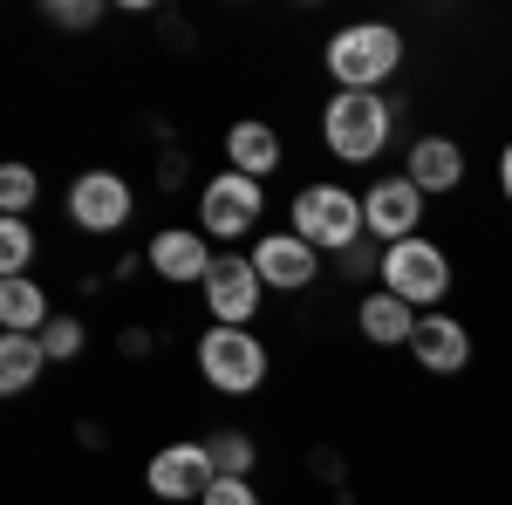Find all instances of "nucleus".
I'll use <instances>...</instances> for the list:
<instances>
[{"label":"nucleus","mask_w":512,"mask_h":505,"mask_svg":"<svg viewBox=\"0 0 512 505\" xmlns=\"http://www.w3.org/2000/svg\"><path fill=\"white\" fill-rule=\"evenodd\" d=\"M41 369H55L48 349H41V335H0V389L7 396H28L41 383Z\"/></svg>","instance_id":"a211bd4d"},{"label":"nucleus","mask_w":512,"mask_h":505,"mask_svg":"<svg viewBox=\"0 0 512 505\" xmlns=\"http://www.w3.org/2000/svg\"><path fill=\"white\" fill-rule=\"evenodd\" d=\"M417 321H424V314L410 308V301H396L390 287H369V294L355 301V328H362L369 349H410Z\"/></svg>","instance_id":"2eb2a0df"},{"label":"nucleus","mask_w":512,"mask_h":505,"mask_svg":"<svg viewBox=\"0 0 512 505\" xmlns=\"http://www.w3.org/2000/svg\"><path fill=\"white\" fill-rule=\"evenodd\" d=\"M144 267L158 273V280H171V287H205V273L219 267V253H212V239L198 233V226H164L144 246Z\"/></svg>","instance_id":"f8f14e48"},{"label":"nucleus","mask_w":512,"mask_h":505,"mask_svg":"<svg viewBox=\"0 0 512 505\" xmlns=\"http://www.w3.org/2000/svg\"><path fill=\"white\" fill-rule=\"evenodd\" d=\"M396 137V103L390 96H362V89H335L321 103V144L335 164H376Z\"/></svg>","instance_id":"f03ea898"},{"label":"nucleus","mask_w":512,"mask_h":505,"mask_svg":"<svg viewBox=\"0 0 512 505\" xmlns=\"http://www.w3.org/2000/svg\"><path fill=\"white\" fill-rule=\"evenodd\" d=\"M410 362L424 369V376H458L465 362H472V328L458 321V314H424L417 321V335H410Z\"/></svg>","instance_id":"ddd939ff"},{"label":"nucleus","mask_w":512,"mask_h":505,"mask_svg":"<svg viewBox=\"0 0 512 505\" xmlns=\"http://www.w3.org/2000/svg\"><path fill=\"white\" fill-rule=\"evenodd\" d=\"M41 349H48V362H76V355L89 349V328H82V314H55V321L41 328Z\"/></svg>","instance_id":"4be33fe9"},{"label":"nucleus","mask_w":512,"mask_h":505,"mask_svg":"<svg viewBox=\"0 0 512 505\" xmlns=\"http://www.w3.org/2000/svg\"><path fill=\"white\" fill-rule=\"evenodd\" d=\"M55 314H62V308L48 301V287H41L35 273H14V280H0V335H41Z\"/></svg>","instance_id":"f3484780"},{"label":"nucleus","mask_w":512,"mask_h":505,"mask_svg":"<svg viewBox=\"0 0 512 505\" xmlns=\"http://www.w3.org/2000/svg\"><path fill=\"white\" fill-rule=\"evenodd\" d=\"M267 301V287H260V273L246 253H219V267L205 273V314H212V328H246L253 314Z\"/></svg>","instance_id":"9b49d317"},{"label":"nucleus","mask_w":512,"mask_h":505,"mask_svg":"<svg viewBox=\"0 0 512 505\" xmlns=\"http://www.w3.org/2000/svg\"><path fill=\"white\" fill-rule=\"evenodd\" d=\"M41 253V239L28 219H0V280H14V273H28Z\"/></svg>","instance_id":"412c9836"},{"label":"nucleus","mask_w":512,"mask_h":505,"mask_svg":"<svg viewBox=\"0 0 512 505\" xmlns=\"http://www.w3.org/2000/svg\"><path fill=\"white\" fill-rule=\"evenodd\" d=\"M205 451H212V465H219V478H253L260 471V437L253 430H205Z\"/></svg>","instance_id":"6ab92c4d"},{"label":"nucleus","mask_w":512,"mask_h":505,"mask_svg":"<svg viewBox=\"0 0 512 505\" xmlns=\"http://www.w3.org/2000/svg\"><path fill=\"white\" fill-rule=\"evenodd\" d=\"M41 21L82 35V28H96V21H103V0H41Z\"/></svg>","instance_id":"5701e85b"},{"label":"nucleus","mask_w":512,"mask_h":505,"mask_svg":"<svg viewBox=\"0 0 512 505\" xmlns=\"http://www.w3.org/2000/svg\"><path fill=\"white\" fill-rule=\"evenodd\" d=\"M260 219H267V185L246 178V171H212L198 185V233L212 246H233V239H260Z\"/></svg>","instance_id":"39448f33"},{"label":"nucleus","mask_w":512,"mask_h":505,"mask_svg":"<svg viewBox=\"0 0 512 505\" xmlns=\"http://www.w3.org/2000/svg\"><path fill=\"white\" fill-rule=\"evenodd\" d=\"M41 205V171L35 164H0V219H28Z\"/></svg>","instance_id":"aec40b11"},{"label":"nucleus","mask_w":512,"mask_h":505,"mask_svg":"<svg viewBox=\"0 0 512 505\" xmlns=\"http://www.w3.org/2000/svg\"><path fill=\"white\" fill-rule=\"evenodd\" d=\"M499 198H506V205H512V144H506V151H499Z\"/></svg>","instance_id":"a878e982"},{"label":"nucleus","mask_w":512,"mask_h":505,"mask_svg":"<svg viewBox=\"0 0 512 505\" xmlns=\"http://www.w3.org/2000/svg\"><path fill=\"white\" fill-rule=\"evenodd\" d=\"M192 362L205 376V389H219V396H260L267 376H274V355L253 328H205Z\"/></svg>","instance_id":"20e7f679"},{"label":"nucleus","mask_w":512,"mask_h":505,"mask_svg":"<svg viewBox=\"0 0 512 505\" xmlns=\"http://www.w3.org/2000/svg\"><path fill=\"white\" fill-rule=\"evenodd\" d=\"M198 505H267V499H260V485H253V478H219Z\"/></svg>","instance_id":"393cba45"},{"label":"nucleus","mask_w":512,"mask_h":505,"mask_svg":"<svg viewBox=\"0 0 512 505\" xmlns=\"http://www.w3.org/2000/svg\"><path fill=\"white\" fill-rule=\"evenodd\" d=\"M403 178H410L424 198H451L458 185H465V144H458V137H444V130L417 137L410 157H403Z\"/></svg>","instance_id":"4468645a"},{"label":"nucleus","mask_w":512,"mask_h":505,"mask_svg":"<svg viewBox=\"0 0 512 505\" xmlns=\"http://www.w3.org/2000/svg\"><path fill=\"white\" fill-rule=\"evenodd\" d=\"M383 287L396 301H410L417 314H437L444 294H451V253L437 239H403V246H383Z\"/></svg>","instance_id":"0eeeda50"},{"label":"nucleus","mask_w":512,"mask_h":505,"mask_svg":"<svg viewBox=\"0 0 512 505\" xmlns=\"http://www.w3.org/2000/svg\"><path fill=\"white\" fill-rule=\"evenodd\" d=\"M321 69L335 89H362V96H383V82L403 69V35L390 21H349L335 28L321 48Z\"/></svg>","instance_id":"f257e3e1"},{"label":"nucleus","mask_w":512,"mask_h":505,"mask_svg":"<svg viewBox=\"0 0 512 505\" xmlns=\"http://www.w3.org/2000/svg\"><path fill=\"white\" fill-rule=\"evenodd\" d=\"M62 212H69V226L89 239H117L130 219H137V192H130V178L110 171V164H89L69 178V192H62Z\"/></svg>","instance_id":"423d86ee"},{"label":"nucleus","mask_w":512,"mask_h":505,"mask_svg":"<svg viewBox=\"0 0 512 505\" xmlns=\"http://www.w3.org/2000/svg\"><path fill=\"white\" fill-rule=\"evenodd\" d=\"M287 226L308 239L315 253H328V260L369 239V226H362V192L335 185V178H315V185H301V192H294V205H287Z\"/></svg>","instance_id":"7ed1b4c3"},{"label":"nucleus","mask_w":512,"mask_h":505,"mask_svg":"<svg viewBox=\"0 0 512 505\" xmlns=\"http://www.w3.org/2000/svg\"><path fill=\"white\" fill-rule=\"evenodd\" d=\"M362 226L376 246H403V239L424 233V192L403 178V171H383V178H369V192H362Z\"/></svg>","instance_id":"9d476101"},{"label":"nucleus","mask_w":512,"mask_h":505,"mask_svg":"<svg viewBox=\"0 0 512 505\" xmlns=\"http://www.w3.org/2000/svg\"><path fill=\"white\" fill-rule=\"evenodd\" d=\"M226 164L267 185L280 164H287V144H280V130H274L267 117H239L233 130H226Z\"/></svg>","instance_id":"dca6fc26"},{"label":"nucleus","mask_w":512,"mask_h":505,"mask_svg":"<svg viewBox=\"0 0 512 505\" xmlns=\"http://www.w3.org/2000/svg\"><path fill=\"white\" fill-rule=\"evenodd\" d=\"M246 260H253V273H260V287H267V294H308L321 273H328V253H315V246L294 233V226L260 233Z\"/></svg>","instance_id":"1a4fd4ad"},{"label":"nucleus","mask_w":512,"mask_h":505,"mask_svg":"<svg viewBox=\"0 0 512 505\" xmlns=\"http://www.w3.org/2000/svg\"><path fill=\"white\" fill-rule=\"evenodd\" d=\"M335 273H342V280H369V273H383V246L362 239V246H349V253H335Z\"/></svg>","instance_id":"b1692460"},{"label":"nucleus","mask_w":512,"mask_h":505,"mask_svg":"<svg viewBox=\"0 0 512 505\" xmlns=\"http://www.w3.org/2000/svg\"><path fill=\"white\" fill-rule=\"evenodd\" d=\"M212 485H219V465H212L205 437H171L164 451H151V465H144V492L164 499V505H198Z\"/></svg>","instance_id":"6e6552de"}]
</instances>
